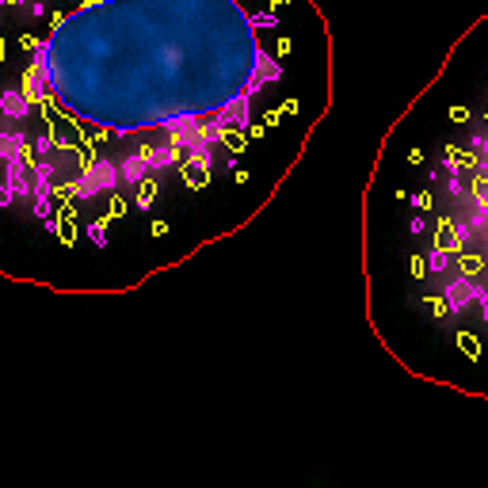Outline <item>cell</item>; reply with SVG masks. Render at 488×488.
I'll use <instances>...</instances> for the list:
<instances>
[{
	"label": "cell",
	"instance_id": "cell-1",
	"mask_svg": "<svg viewBox=\"0 0 488 488\" xmlns=\"http://www.w3.org/2000/svg\"><path fill=\"white\" fill-rule=\"evenodd\" d=\"M111 187H119V165H111V160H96V165H88V172L73 183V195H77L80 202H88L100 191H111Z\"/></svg>",
	"mask_w": 488,
	"mask_h": 488
},
{
	"label": "cell",
	"instance_id": "cell-2",
	"mask_svg": "<svg viewBox=\"0 0 488 488\" xmlns=\"http://www.w3.org/2000/svg\"><path fill=\"white\" fill-rule=\"evenodd\" d=\"M473 287H477V279H466V275L450 279L443 287V309H450V313H466V309L473 305Z\"/></svg>",
	"mask_w": 488,
	"mask_h": 488
},
{
	"label": "cell",
	"instance_id": "cell-3",
	"mask_svg": "<svg viewBox=\"0 0 488 488\" xmlns=\"http://www.w3.org/2000/svg\"><path fill=\"white\" fill-rule=\"evenodd\" d=\"M4 187L15 195V199H27V195H35V187L27 180V157H15V160H4Z\"/></svg>",
	"mask_w": 488,
	"mask_h": 488
},
{
	"label": "cell",
	"instance_id": "cell-4",
	"mask_svg": "<svg viewBox=\"0 0 488 488\" xmlns=\"http://www.w3.org/2000/svg\"><path fill=\"white\" fill-rule=\"evenodd\" d=\"M50 84H54V77H50V73H43V69H35V65H31V69H27V77H23V96H27V103L46 100Z\"/></svg>",
	"mask_w": 488,
	"mask_h": 488
},
{
	"label": "cell",
	"instance_id": "cell-5",
	"mask_svg": "<svg viewBox=\"0 0 488 488\" xmlns=\"http://www.w3.org/2000/svg\"><path fill=\"white\" fill-rule=\"evenodd\" d=\"M145 157V168L149 172H160V168H172L176 160H180V153L172 149V145H153V149H142Z\"/></svg>",
	"mask_w": 488,
	"mask_h": 488
},
{
	"label": "cell",
	"instance_id": "cell-6",
	"mask_svg": "<svg viewBox=\"0 0 488 488\" xmlns=\"http://www.w3.org/2000/svg\"><path fill=\"white\" fill-rule=\"evenodd\" d=\"M145 176H149V168H145V157H142V153H130V157L119 165V180H122V183H142Z\"/></svg>",
	"mask_w": 488,
	"mask_h": 488
},
{
	"label": "cell",
	"instance_id": "cell-7",
	"mask_svg": "<svg viewBox=\"0 0 488 488\" xmlns=\"http://www.w3.org/2000/svg\"><path fill=\"white\" fill-rule=\"evenodd\" d=\"M27 111H31V103L23 92H0V115L4 119H23Z\"/></svg>",
	"mask_w": 488,
	"mask_h": 488
},
{
	"label": "cell",
	"instance_id": "cell-8",
	"mask_svg": "<svg viewBox=\"0 0 488 488\" xmlns=\"http://www.w3.org/2000/svg\"><path fill=\"white\" fill-rule=\"evenodd\" d=\"M23 145H27V142H23L20 130H15V134H8V130H4V134H0V160H15V157H23Z\"/></svg>",
	"mask_w": 488,
	"mask_h": 488
},
{
	"label": "cell",
	"instance_id": "cell-9",
	"mask_svg": "<svg viewBox=\"0 0 488 488\" xmlns=\"http://www.w3.org/2000/svg\"><path fill=\"white\" fill-rule=\"evenodd\" d=\"M50 180H54V165L50 160H38L35 165V195H50Z\"/></svg>",
	"mask_w": 488,
	"mask_h": 488
},
{
	"label": "cell",
	"instance_id": "cell-10",
	"mask_svg": "<svg viewBox=\"0 0 488 488\" xmlns=\"http://www.w3.org/2000/svg\"><path fill=\"white\" fill-rule=\"evenodd\" d=\"M446 267H450V252H446V248H431L427 252V271L431 275H446Z\"/></svg>",
	"mask_w": 488,
	"mask_h": 488
},
{
	"label": "cell",
	"instance_id": "cell-11",
	"mask_svg": "<svg viewBox=\"0 0 488 488\" xmlns=\"http://www.w3.org/2000/svg\"><path fill=\"white\" fill-rule=\"evenodd\" d=\"M469 241H473V225H469V222H458V225H454V248H466Z\"/></svg>",
	"mask_w": 488,
	"mask_h": 488
},
{
	"label": "cell",
	"instance_id": "cell-12",
	"mask_svg": "<svg viewBox=\"0 0 488 488\" xmlns=\"http://www.w3.org/2000/svg\"><path fill=\"white\" fill-rule=\"evenodd\" d=\"M137 206H142V210H149V206H153V183H149V176L142 180V195H137Z\"/></svg>",
	"mask_w": 488,
	"mask_h": 488
},
{
	"label": "cell",
	"instance_id": "cell-13",
	"mask_svg": "<svg viewBox=\"0 0 488 488\" xmlns=\"http://www.w3.org/2000/svg\"><path fill=\"white\" fill-rule=\"evenodd\" d=\"M88 237H92V244H107V229H103V222L88 225Z\"/></svg>",
	"mask_w": 488,
	"mask_h": 488
},
{
	"label": "cell",
	"instance_id": "cell-14",
	"mask_svg": "<svg viewBox=\"0 0 488 488\" xmlns=\"http://www.w3.org/2000/svg\"><path fill=\"white\" fill-rule=\"evenodd\" d=\"M35 214L50 222V195H35Z\"/></svg>",
	"mask_w": 488,
	"mask_h": 488
},
{
	"label": "cell",
	"instance_id": "cell-15",
	"mask_svg": "<svg viewBox=\"0 0 488 488\" xmlns=\"http://www.w3.org/2000/svg\"><path fill=\"white\" fill-rule=\"evenodd\" d=\"M248 27H275V15H248Z\"/></svg>",
	"mask_w": 488,
	"mask_h": 488
},
{
	"label": "cell",
	"instance_id": "cell-16",
	"mask_svg": "<svg viewBox=\"0 0 488 488\" xmlns=\"http://www.w3.org/2000/svg\"><path fill=\"white\" fill-rule=\"evenodd\" d=\"M12 199H15V195L8 191V187H0V206H12Z\"/></svg>",
	"mask_w": 488,
	"mask_h": 488
},
{
	"label": "cell",
	"instance_id": "cell-17",
	"mask_svg": "<svg viewBox=\"0 0 488 488\" xmlns=\"http://www.w3.org/2000/svg\"><path fill=\"white\" fill-rule=\"evenodd\" d=\"M4 4H8V0H0V8H4Z\"/></svg>",
	"mask_w": 488,
	"mask_h": 488
}]
</instances>
